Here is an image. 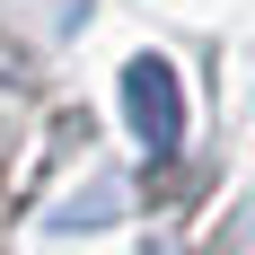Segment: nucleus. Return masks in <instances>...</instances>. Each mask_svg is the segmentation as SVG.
<instances>
[{"mask_svg": "<svg viewBox=\"0 0 255 255\" xmlns=\"http://www.w3.org/2000/svg\"><path fill=\"white\" fill-rule=\"evenodd\" d=\"M132 124L150 132L158 150H167V141H176V88H167V71H158V62H132Z\"/></svg>", "mask_w": 255, "mask_h": 255, "instance_id": "nucleus-1", "label": "nucleus"}]
</instances>
